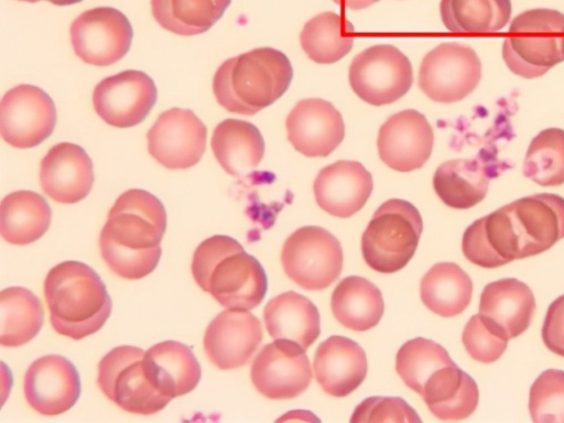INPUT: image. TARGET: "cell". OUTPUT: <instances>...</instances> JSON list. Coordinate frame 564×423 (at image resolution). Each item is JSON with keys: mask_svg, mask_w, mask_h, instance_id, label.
Masks as SVG:
<instances>
[{"mask_svg": "<svg viewBox=\"0 0 564 423\" xmlns=\"http://www.w3.org/2000/svg\"><path fill=\"white\" fill-rule=\"evenodd\" d=\"M335 3L339 4L341 8L350 9V10H361L370 7L378 0H333Z\"/></svg>", "mask_w": 564, "mask_h": 423, "instance_id": "obj_43", "label": "cell"}, {"mask_svg": "<svg viewBox=\"0 0 564 423\" xmlns=\"http://www.w3.org/2000/svg\"><path fill=\"white\" fill-rule=\"evenodd\" d=\"M523 175L541 186L564 183V129L546 128L531 140L523 160Z\"/></svg>", "mask_w": 564, "mask_h": 423, "instance_id": "obj_37", "label": "cell"}, {"mask_svg": "<svg viewBox=\"0 0 564 423\" xmlns=\"http://www.w3.org/2000/svg\"><path fill=\"white\" fill-rule=\"evenodd\" d=\"M535 307L531 289L518 279L506 278L484 288L479 316L492 333L509 340L527 330Z\"/></svg>", "mask_w": 564, "mask_h": 423, "instance_id": "obj_22", "label": "cell"}, {"mask_svg": "<svg viewBox=\"0 0 564 423\" xmlns=\"http://www.w3.org/2000/svg\"><path fill=\"white\" fill-rule=\"evenodd\" d=\"M19 1L37 2V1H40V0H19Z\"/></svg>", "mask_w": 564, "mask_h": 423, "instance_id": "obj_44", "label": "cell"}, {"mask_svg": "<svg viewBox=\"0 0 564 423\" xmlns=\"http://www.w3.org/2000/svg\"><path fill=\"white\" fill-rule=\"evenodd\" d=\"M52 212L46 199L32 191L7 195L0 205V234L12 245L25 246L48 229Z\"/></svg>", "mask_w": 564, "mask_h": 423, "instance_id": "obj_30", "label": "cell"}, {"mask_svg": "<svg viewBox=\"0 0 564 423\" xmlns=\"http://www.w3.org/2000/svg\"><path fill=\"white\" fill-rule=\"evenodd\" d=\"M44 296L54 330L75 340L99 330L111 313V299L102 280L79 261L52 268L44 281Z\"/></svg>", "mask_w": 564, "mask_h": 423, "instance_id": "obj_5", "label": "cell"}, {"mask_svg": "<svg viewBox=\"0 0 564 423\" xmlns=\"http://www.w3.org/2000/svg\"><path fill=\"white\" fill-rule=\"evenodd\" d=\"M422 230V217L414 205L399 198L384 202L362 234L364 260L380 273L401 270L414 256Z\"/></svg>", "mask_w": 564, "mask_h": 423, "instance_id": "obj_7", "label": "cell"}, {"mask_svg": "<svg viewBox=\"0 0 564 423\" xmlns=\"http://www.w3.org/2000/svg\"><path fill=\"white\" fill-rule=\"evenodd\" d=\"M473 282L456 263L434 264L422 278L420 295L424 305L442 317L460 314L469 304Z\"/></svg>", "mask_w": 564, "mask_h": 423, "instance_id": "obj_32", "label": "cell"}, {"mask_svg": "<svg viewBox=\"0 0 564 423\" xmlns=\"http://www.w3.org/2000/svg\"><path fill=\"white\" fill-rule=\"evenodd\" d=\"M23 390L29 405L40 414H62L80 395L79 375L65 357L46 355L34 360L28 368Z\"/></svg>", "mask_w": 564, "mask_h": 423, "instance_id": "obj_18", "label": "cell"}, {"mask_svg": "<svg viewBox=\"0 0 564 423\" xmlns=\"http://www.w3.org/2000/svg\"><path fill=\"white\" fill-rule=\"evenodd\" d=\"M372 188V176L366 167L357 161L347 160L322 169L313 185L317 205L339 218H348L359 212Z\"/></svg>", "mask_w": 564, "mask_h": 423, "instance_id": "obj_24", "label": "cell"}, {"mask_svg": "<svg viewBox=\"0 0 564 423\" xmlns=\"http://www.w3.org/2000/svg\"><path fill=\"white\" fill-rule=\"evenodd\" d=\"M56 119L54 101L36 86L18 85L1 99V137L14 148L29 149L41 144L52 134Z\"/></svg>", "mask_w": 564, "mask_h": 423, "instance_id": "obj_13", "label": "cell"}, {"mask_svg": "<svg viewBox=\"0 0 564 423\" xmlns=\"http://www.w3.org/2000/svg\"><path fill=\"white\" fill-rule=\"evenodd\" d=\"M40 184L53 200L62 204L77 203L93 187V162L82 147L69 142L57 143L41 161Z\"/></svg>", "mask_w": 564, "mask_h": 423, "instance_id": "obj_23", "label": "cell"}, {"mask_svg": "<svg viewBox=\"0 0 564 423\" xmlns=\"http://www.w3.org/2000/svg\"><path fill=\"white\" fill-rule=\"evenodd\" d=\"M420 395L432 414L444 421L468 417L476 410L479 400L475 380L455 362L435 371Z\"/></svg>", "mask_w": 564, "mask_h": 423, "instance_id": "obj_28", "label": "cell"}, {"mask_svg": "<svg viewBox=\"0 0 564 423\" xmlns=\"http://www.w3.org/2000/svg\"><path fill=\"white\" fill-rule=\"evenodd\" d=\"M350 422H421V419L400 398L370 397L355 409Z\"/></svg>", "mask_w": 564, "mask_h": 423, "instance_id": "obj_41", "label": "cell"}, {"mask_svg": "<svg viewBox=\"0 0 564 423\" xmlns=\"http://www.w3.org/2000/svg\"><path fill=\"white\" fill-rule=\"evenodd\" d=\"M343 249L335 236L322 227L305 226L291 234L281 251L285 274L307 291H319L335 282L343 269Z\"/></svg>", "mask_w": 564, "mask_h": 423, "instance_id": "obj_9", "label": "cell"}, {"mask_svg": "<svg viewBox=\"0 0 564 423\" xmlns=\"http://www.w3.org/2000/svg\"><path fill=\"white\" fill-rule=\"evenodd\" d=\"M454 364L440 344L417 337L406 341L398 351L395 370L403 382L421 394L430 377L437 370Z\"/></svg>", "mask_w": 564, "mask_h": 423, "instance_id": "obj_38", "label": "cell"}, {"mask_svg": "<svg viewBox=\"0 0 564 423\" xmlns=\"http://www.w3.org/2000/svg\"><path fill=\"white\" fill-rule=\"evenodd\" d=\"M220 166L232 176H246L259 165L264 154V140L251 122L225 119L214 129L210 141Z\"/></svg>", "mask_w": 564, "mask_h": 423, "instance_id": "obj_29", "label": "cell"}, {"mask_svg": "<svg viewBox=\"0 0 564 423\" xmlns=\"http://www.w3.org/2000/svg\"><path fill=\"white\" fill-rule=\"evenodd\" d=\"M510 36L502 43L507 67L525 79L543 76L564 61V13L553 9H532L510 23Z\"/></svg>", "mask_w": 564, "mask_h": 423, "instance_id": "obj_6", "label": "cell"}, {"mask_svg": "<svg viewBox=\"0 0 564 423\" xmlns=\"http://www.w3.org/2000/svg\"><path fill=\"white\" fill-rule=\"evenodd\" d=\"M144 350L118 346L98 364L97 383L102 393L120 409L142 415L163 410L172 398L162 394L148 380L143 366Z\"/></svg>", "mask_w": 564, "mask_h": 423, "instance_id": "obj_8", "label": "cell"}, {"mask_svg": "<svg viewBox=\"0 0 564 423\" xmlns=\"http://www.w3.org/2000/svg\"><path fill=\"white\" fill-rule=\"evenodd\" d=\"M354 32L352 24L344 17L335 12H323L304 24L300 42L313 62L333 64L351 51Z\"/></svg>", "mask_w": 564, "mask_h": 423, "instance_id": "obj_34", "label": "cell"}, {"mask_svg": "<svg viewBox=\"0 0 564 423\" xmlns=\"http://www.w3.org/2000/svg\"><path fill=\"white\" fill-rule=\"evenodd\" d=\"M80 1H82V0H74V3H78V2H80Z\"/></svg>", "mask_w": 564, "mask_h": 423, "instance_id": "obj_45", "label": "cell"}, {"mask_svg": "<svg viewBox=\"0 0 564 423\" xmlns=\"http://www.w3.org/2000/svg\"><path fill=\"white\" fill-rule=\"evenodd\" d=\"M293 68L284 53L258 47L226 59L216 70L213 91L229 112L252 116L288 90Z\"/></svg>", "mask_w": 564, "mask_h": 423, "instance_id": "obj_4", "label": "cell"}, {"mask_svg": "<svg viewBox=\"0 0 564 423\" xmlns=\"http://www.w3.org/2000/svg\"><path fill=\"white\" fill-rule=\"evenodd\" d=\"M231 0H151L154 20L177 35L208 31L225 13Z\"/></svg>", "mask_w": 564, "mask_h": 423, "instance_id": "obj_36", "label": "cell"}, {"mask_svg": "<svg viewBox=\"0 0 564 423\" xmlns=\"http://www.w3.org/2000/svg\"><path fill=\"white\" fill-rule=\"evenodd\" d=\"M348 78L361 100L383 106L399 100L410 90L413 70L410 59L399 48L378 44L352 58Z\"/></svg>", "mask_w": 564, "mask_h": 423, "instance_id": "obj_10", "label": "cell"}, {"mask_svg": "<svg viewBox=\"0 0 564 423\" xmlns=\"http://www.w3.org/2000/svg\"><path fill=\"white\" fill-rule=\"evenodd\" d=\"M269 335L307 349L321 334L317 307L304 295L288 291L271 299L263 311Z\"/></svg>", "mask_w": 564, "mask_h": 423, "instance_id": "obj_27", "label": "cell"}, {"mask_svg": "<svg viewBox=\"0 0 564 423\" xmlns=\"http://www.w3.org/2000/svg\"><path fill=\"white\" fill-rule=\"evenodd\" d=\"M44 311L40 299L22 286H10L0 294V344L18 347L41 330Z\"/></svg>", "mask_w": 564, "mask_h": 423, "instance_id": "obj_33", "label": "cell"}, {"mask_svg": "<svg viewBox=\"0 0 564 423\" xmlns=\"http://www.w3.org/2000/svg\"><path fill=\"white\" fill-rule=\"evenodd\" d=\"M207 128L191 110L171 108L148 131V151L162 166L184 170L197 164L206 150Z\"/></svg>", "mask_w": 564, "mask_h": 423, "instance_id": "obj_14", "label": "cell"}, {"mask_svg": "<svg viewBox=\"0 0 564 423\" xmlns=\"http://www.w3.org/2000/svg\"><path fill=\"white\" fill-rule=\"evenodd\" d=\"M260 321L247 310L228 308L207 326L204 349L208 359L221 370L248 364L262 340Z\"/></svg>", "mask_w": 564, "mask_h": 423, "instance_id": "obj_19", "label": "cell"}, {"mask_svg": "<svg viewBox=\"0 0 564 423\" xmlns=\"http://www.w3.org/2000/svg\"><path fill=\"white\" fill-rule=\"evenodd\" d=\"M480 78L481 62L474 48L442 43L423 57L417 84L433 101L453 104L470 95Z\"/></svg>", "mask_w": 564, "mask_h": 423, "instance_id": "obj_11", "label": "cell"}, {"mask_svg": "<svg viewBox=\"0 0 564 423\" xmlns=\"http://www.w3.org/2000/svg\"><path fill=\"white\" fill-rule=\"evenodd\" d=\"M434 144L433 129L425 116L405 109L388 118L380 127L377 147L381 161L399 172L422 167Z\"/></svg>", "mask_w": 564, "mask_h": 423, "instance_id": "obj_17", "label": "cell"}, {"mask_svg": "<svg viewBox=\"0 0 564 423\" xmlns=\"http://www.w3.org/2000/svg\"><path fill=\"white\" fill-rule=\"evenodd\" d=\"M542 339L549 350L564 357V295L550 304L542 326Z\"/></svg>", "mask_w": 564, "mask_h": 423, "instance_id": "obj_42", "label": "cell"}, {"mask_svg": "<svg viewBox=\"0 0 564 423\" xmlns=\"http://www.w3.org/2000/svg\"><path fill=\"white\" fill-rule=\"evenodd\" d=\"M254 388L272 400L293 399L311 383L312 370L305 349L289 340H274L256 356L250 371Z\"/></svg>", "mask_w": 564, "mask_h": 423, "instance_id": "obj_15", "label": "cell"}, {"mask_svg": "<svg viewBox=\"0 0 564 423\" xmlns=\"http://www.w3.org/2000/svg\"><path fill=\"white\" fill-rule=\"evenodd\" d=\"M444 26L453 33H487L502 30L510 21L511 0H441Z\"/></svg>", "mask_w": 564, "mask_h": 423, "instance_id": "obj_35", "label": "cell"}, {"mask_svg": "<svg viewBox=\"0 0 564 423\" xmlns=\"http://www.w3.org/2000/svg\"><path fill=\"white\" fill-rule=\"evenodd\" d=\"M330 307L334 317L346 328L365 332L375 327L384 311L380 290L361 276H347L335 288Z\"/></svg>", "mask_w": 564, "mask_h": 423, "instance_id": "obj_31", "label": "cell"}, {"mask_svg": "<svg viewBox=\"0 0 564 423\" xmlns=\"http://www.w3.org/2000/svg\"><path fill=\"white\" fill-rule=\"evenodd\" d=\"M315 378L332 397L343 398L365 380L368 369L364 349L344 336H330L318 345L313 362Z\"/></svg>", "mask_w": 564, "mask_h": 423, "instance_id": "obj_25", "label": "cell"}, {"mask_svg": "<svg viewBox=\"0 0 564 423\" xmlns=\"http://www.w3.org/2000/svg\"><path fill=\"white\" fill-rule=\"evenodd\" d=\"M192 274L203 291L227 308L252 310L267 293L262 265L229 236L216 235L199 243L193 254Z\"/></svg>", "mask_w": 564, "mask_h": 423, "instance_id": "obj_3", "label": "cell"}, {"mask_svg": "<svg viewBox=\"0 0 564 423\" xmlns=\"http://www.w3.org/2000/svg\"><path fill=\"white\" fill-rule=\"evenodd\" d=\"M564 238V198L533 194L509 203L469 225L462 250L471 263L498 268L536 256Z\"/></svg>", "mask_w": 564, "mask_h": 423, "instance_id": "obj_1", "label": "cell"}, {"mask_svg": "<svg viewBox=\"0 0 564 423\" xmlns=\"http://www.w3.org/2000/svg\"><path fill=\"white\" fill-rule=\"evenodd\" d=\"M462 340L468 355L476 361L491 364L499 359L507 348L508 340L492 333L479 314L467 322Z\"/></svg>", "mask_w": 564, "mask_h": 423, "instance_id": "obj_40", "label": "cell"}, {"mask_svg": "<svg viewBox=\"0 0 564 423\" xmlns=\"http://www.w3.org/2000/svg\"><path fill=\"white\" fill-rule=\"evenodd\" d=\"M156 96L155 84L149 75L128 69L98 83L93 93V105L106 123L130 128L144 120Z\"/></svg>", "mask_w": 564, "mask_h": 423, "instance_id": "obj_16", "label": "cell"}, {"mask_svg": "<svg viewBox=\"0 0 564 423\" xmlns=\"http://www.w3.org/2000/svg\"><path fill=\"white\" fill-rule=\"evenodd\" d=\"M165 229L162 202L144 189H129L117 198L101 229V257L117 275L142 279L159 264Z\"/></svg>", "mask_w": 564, "mask_h": 423, "instance_id": "obj_2", "label": "cell"}, {"mask_svg": "<svg viewBox=\"0 0 564 423\" xmlns=\"http://www.w3.org/2000/svg\"><path fill=\"white\" fill-rule=\"evenodd\" d=\"M529 411L535 423H564V371L547 369L533 382Z\"/></svg>", "mask_w": 564, "mask_h": 423, "instance_id": "obj_39", "label": "cell"}, {"mask_svg": "<svg viewBox=\"0 0 564 423\" xmlns=\"http://www.w3.org/2000/svg\"><path fill=\"white\" fill-rule=\"evenodd\" d=\"M293 148L308 158L328 156L345 137V123L333 104L321 98L300 100L285 121Z\"/></svg>", "mask_w": 564, "mask_h": 423, "instance_id": "obj_20", "label": "cell"}, {"mask_svg": "<svg viewBox=\"0 0 564 423\" xmlns=\"http://www.w3.org/2000/svg\"><path fill=\"white\" fill-rule=\"evenodd\" d=\"M143 366L150 383L162 394L176 398L193 391L202 369L192 349L175 340L153 345L143 356Z\"/></svg>", "mask_w": 564, "mask_h": 423, "instance_id": "obj_26", "label": "cell"}, {"mask_svg": "<svg viewBox=\"0 0 564 423\" xmlns=\"http://www.w3.org/2000/svg\"><path fill=\"white\" fill-rule=\"evenodd\" d=\"M75 54L85 63L108 66L129 51L133 30L128 18L111 7L86 10L70 24Z\"/></svg>", "mask_w": 564, "mask_h": 423, "instance_id": "obj_12", "label": "cell"}, {"mask_svg": "<svg viewBox=\"0 0 564 423\" xmlns=\"http://www.w3.org/2000/svg\"><path fill=\"white\" fill-rule=\"evenodd\" d=\"M502 171V163L488 152L473 159H456L442 163L433 176V187L448 207L468 209L487 195L489 182Z\"/></svg>", "mask_w": 564, "mask_h": 423, "instance_id": "obj_21", "label": "cell"}]
</instances>
